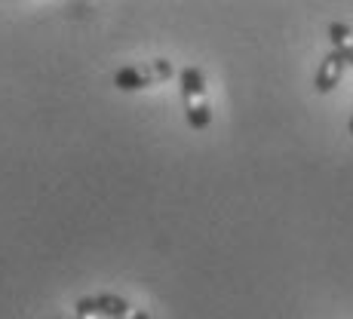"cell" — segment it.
Instances as JSON below:
<instances>
[{
    "mask_svg": "<svg viewBox=\"0 0 353 319\" xmlns=\"http://www.w3.org/2000/svg\"><path fill=\"white\" fill-rule=\"evenodd\" d=\"M90 304L101 319H151L141 307H132L120 295H90Z\"/></svg>",
    "mask_w": 353,
    "mask_h": 319,
    "instance_id": "cell-3",
    "label": "cell"
},
{
    "mask_svg": "<svg viewBox=\"0 0 353 319\" xmlns=\"http://www.w3.org/2000/svg\"><path fill=\"white\" fill-rule=\"evenodd\" d=\"M329 40H332V50H341V46L353 43V28L347 22H332L329 25Z\"/></svg>",
    "mask_w": 353,
    "mask_h": 319,
    "instance_id": "cell-5",
    "label": "cell"
},
{
    "mask_svg": "<svg viewBox=\"0 0 353 319\" xmlns=\"http://www.w3.org/2000/svg\"><path fill=\"white\" fill-rule=\"evenodd\" d=\"M175 74V68L169 59H154V62H145V65H126L114 74V86L120 92H139V90H148V86H157L163 80H169Z\"/></svg>",
    "mask_w": 353,
    "mask_h": 319,
    "instance_id": "cell-2",
    "label": "cell"
},
{
    "mask_svg": "<svg viewBox=\"0 0 353 319\" xmlns=\"http://www.w3.org/2000/svg\"><path fill=\"white\" fill-rule=\"evenodd\" d=\"M179 83H181V105H185L188 126L203 132V129L212 123V105H209L206 77H203V71L196 65H188V68H181Z\"/></svg>",
    "mask_w": 353,
    "mask_h": 319,
    "instance_id": "cell-1",
    "label": "cell"
},
{
    "mask_svg": "<svg viewBox=\"0 0 353 319\" xmlns=\"http://www.w3.org/2000/svg\"><path fill=\"white\" fill-rule=\"evenodd\" d=\"M335 52H341V56H344V62H347V65L353 68V43H347V46H341V50H335Z\"/></svg>",
    "mask_w": 353,
    "mask_h": 319,
    "instance_id": "cell-7",
    "label": "cell"
},
{
    "mask_svg": "<svg viewBox=\"0 0 353 319\" xmlns=\"http://www.w3.org/2000/svg\"><path fill=\"white\" fill-rule=\"evenodd\" d=\"M347 132L353 135V117H350V123H347Z\"/></svg>",
    "mask_w": 353,
    "mask_h": 319,
    "instance_id": "cell-8",
    "label": "cell"
},
{
    "mask_svg": "<svg viewBox=\"0 0 353 319\" xmlns=\"http://www.w3.org/2000/svg\"><path fill=\"white\" fill-rule=\"evenodd\" d=\"M344 68H347V62H344L341 52H325L320 68H316V77H314V90L320 92V96H325V92H332L338 83H341L344 77Z\"/></svg>",
    "mask_w": 353,
    "mask_h": 319,
    "instance_id": "cell-4",
    "label": "cell"
},
{
    "mask_svg": "<svg viewBox=\"0 0 353 319\" xmlns=\"http://www.w3.org/2000/svg\"><path fill=\"white\" fill-rule=\"evenodd\" d=\"M74 316H77V319H101V316L96 313V310H92L90 295H86V298H80V301L74 304Z\"/></svg>",
    "mask_w": 353,
    "mask_h": 319,
    "instance_id": "cell-6",
    "label": "cell"
}]
</instances>
